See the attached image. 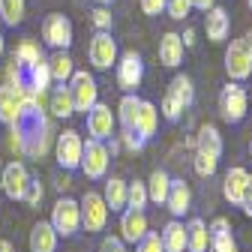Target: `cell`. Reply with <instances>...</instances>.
Returning <instances> with one entry per match:
<instances>
[{"instance_id": "obj_1", "label": "cell", "mask_w": 252, "mask_h": 252, "mask_svg": "<svg viewBox=\"0 0 252 252\" xmlns=\"http://www.w3.org/2000/svg\"><path fill=\"white\" fill-rule=\"evenodd\" d=\"M114 78H117V87L123 93H135L144 81V60L138 51H123L117 54V63H114Z\"/></svg>"}, {"instance_id": "obj_2", "label": "cell", "mask_w": 252, "mask_h": 252, "mask_svg": "<svg viewBox=\"0 0 252 252\" xmlns=\"http://www.w3.org/2000/svg\"><path fill=\"white\" fill-rule=\"evenodd\" d=\"M108 162H111V150L105 141H96V138H87L84 141V150H81V162L78 168L84 171L87 180H102L108 174Z\"/></svg>"}, {"instance_id": "obj_3", "label": "cell", "mask_w": 252, "mask_h": 252, "mask_svg": "<svg viewBox=\"0 0 252 252\" xmlns=\"http://www.w3.org/2000/svg\"><path fill=\"white\" fill-rule=\"evenodd\" d=\"M81 207V228L87 234H99L105 231V222H108V204L102 198V192H93V189H87V192L81 195L78 201Z\"/></svg>"}, {"instance_id": "obj_4", "label": "cell", "mask_w": 252, "mask_h": 252, "mask_svg": "<svg viewBox=\"0 0 252 252\" xmlns=\"http://www.w3.org/2000/svg\"><path fill=\"white\" fill-rule=\"evenodd\" d=\"M249 111V93L246 87H240V81H228L219 90V114L225 123H240Z\"/></svg>"}, {"instance_id": "obj_5", "label": "cell", "mask_w": 252, "mask_h": 252, "mask_svg": "<svg viewBox=\"0 0 252 252\" xmlns=\"http://www.w3.org/2000/svg\"><path fill=\"white\" fill-rule=\"evenodd\" d=\"M81 150H84V138L78 129H63L54 135V159L63 171H75L81 162Z\"/></svg>"}, {"instance_id": "obj_6", "label": "cell", "mask_w": 252, "mask_h": 252, "mask_svg": "<svg viewBox=\"0 0 252 252\" xmlns=\"http://www.w3.org/2000/svg\"><path fill=\"white\" fill-rule=\"evenodd\" d=\"M66 87H69V96H72V102H75V114H78V111L87 114L93 105L99 102V87H96V78H93L90 72L75 69V72L69 75Z\"/></svg>"}, {"instance_id": "obj_7", "label": "cell", "mask_w": 252, "mask_h": 252, "mask_svg": "<svg viewBox=\"0 0 252 252\" xmlns=\"http://www.w3.org/2000/svg\"><path fill=\"white\" fill-rule=\"evenodd\" d=\"M48 222L54 225L57 237H72L81 231V207L75 198H57L51 207V219Z\"/></svg>"}, {"instance_id": "obj_8", "label": "cell", "mask_w": 252, "mask_h": 252, "mask_svg": "<svg viewBox=\"0 0 252 252\" xmlns=\"http://www.w3.org/2000/svg\"><path fill=\"white\" fill-rule=\"evenodd\" d=\"M42 42L54 51H66L72 45V21L60 12H48L42 18Z\"/></svg>"}, {"instance_id": "obj_9", "label": "cell", "mask_w": 252, "mask_h": 252, "mask_svg": "<svg viewBox=\"0 0 252 252\" xmlns=\"http://www.w3.org/2000/svg\"><path fill=\"white\" fill-rule=\"evenodd\" d=\"M117 42L111 36V30H96L90 36V45H87V57L93 63V69H111L117 63Z\"/></svg>"}, {"instance_id": "obj_10", "label": "cell", "mask_w": 252, "mask_h": 252, "mask_svg": "<svg viewBox=\"0 0 252 252\" xmlns=\"http://www.w3.org/2000/svg\"><path fill=\"white\" fill-rule=\"evenodd\" d=\"M114 129H117V117H114L111 105L96 102V105L87 111V135L90 138L108 141V138H114Z\"/></svg>"}, {"instance_id": "obj_11", "label": "cell", "mask_w": 252, "mask_h": 252, "mask_svg": "<svg viewBox=\"0 0 252 252\" xmlns=\"http://www.w3.org/2000/svg\"><path fill=\"white\" fill-rule=\"evenodd\" d=\"M0 174H3V186H0V192H3L9 201H21V198H24V189H27V183H30L27 165H24L21 159H12Z\"/></svg>"}, {"instance_id": "obj_12", "label": "cell", "mask_w": 252, "mask_h": 252, "mask_svg": "<svg viewBox=\"0 0 252 252\" xmlns=\"http://www.w3.org/2000/svg\"><path fill=\"white\" fill-rule=\"evenodd\" d=\"M225 72H228L231 81H246L252 75V57L246 54V48H243L240 39H234L225 48Z\"/></svg>"}, {"instance_id": "obj_13", "label": "cell", "mask_w": 252, "mask_h": 252, "mask_svg": "<svg viewBox=\"0 0 252 252\" xmlns=\"http://www.w3.org/2000/svg\"><path fill=\"white\" fill-rule=\"evenodd\" d=\"M165 207L174 219H183L189 210H192V189H189L186 180H174L171 177V186H168V195H165Z\"/></svg>"}, {"instance_id": "obj_14", "label": "cell", "mask_w": 252, "mask_h": 252, "mask_svg": "<svg viewBox=\"0 0 252 252\" xmlns=\"http://www.w3.org/2000/svg\"><path fill=\"white\" fill-rule=\"evenodd\" d=\"M147 231V216L144 210H132V207H123L120 210V237L123 243H138Z\"/></svg>"}, {"instance_id": "obj_15", "label": "cell", "mask_w": 252, "mask_h": 252, "mask_svg": "<svg viewBox=\"0 0 252 252\" xmlns=\"http://www.w3.org/2000/svg\"><path fill=\"white\" fill-rule=\"evenodd\" d=\"M246 183H249V171L243 165H234V168L225 171V177H222V195H225L228 204L240 207L243 192H246Z\"/></svg>"}, {"instance_id": "obj_16", "label": "cell", "mask_w": 252, "mask_h": 252, "mask_svg": "<svg viewBox=\"0 0 252 252\" xmlns=\"http://www.w3.org/2000/svg\"><path fill=\"white\" fill-rule=\"evenodd\" d=\"M48 114H51V120H69L75 114V102L69 96L66 84H57L48 90Z\"/></svg>"}, {"instance_id": "obj_17", "label": "cell", "mask_w": 252, "mask_h": 252, "mask_svg": "<svg viewBox=\"0 0 252 252\" xmlns=\"http://www.w3.org/2000/svg\"><path fill=\"white\" fill-rule=\"evenodd\" d=\"M156 126H159V108H156L153 102H147V99H141L132 132H135L141 141H150V138L156 135Z\"/></svg>"}, {"instance_id": "obj_18", "label": "cell", "mask_w": 252, "mask_h": 252, "mask_svg": "<svg viewBox=\"0 0 252 252\" xmlns=\"http://www.w3.org/2000/svg\"><path fill=\"white\" fill-rule=\"evenodd\" d=\"M183 39H180V33H174V30H168V33H162V39H159V63L162 66H168V69H177L180 63H183Z\"/></svg>"}, {"instance_id": "obj_19", "label": "cell", "mask_w": 252, "mask_h": 252, "mask_svg": "<svg viewBox=\"0 0 252 252\" xmlns=\"http://www.w3.org/2000/svg\"><path fill=\"white\" fill-rule=\"evenodd\" d=\"M204 27H207V39L210 42H225L228 39V30H231V18L222 6H210L207 9V18H204Z\"/></svg>"}, {"instance_id": "obj_20", "label": "cell", "mask_w": 252, "mask_h": 252, "mask_svg": "<svg viewBox=\"0 0 252 252\" xmlns=\"http://www.w3.org/2000/svg\"><path fill=\"white\" fill-rule=\"evenodd\" d=\"M18 117H21V96L12 84L3 81L0 84V123L12 126V123H18Z\"/></svg>"}, {"instance_id": "obj_21", "label": "cell", "mask_w": 252, "mask_h": 252, "mask_svg": "<svg viewBox=\"0 0 252 252\" xmlns=\"http://www.w3.org/2000/svg\"><path fill=\"white\" fill-rule=\"evenodd\" d=\"M30 252H57V231L51 222H39L30 228Z\"/></svg>"}, {"instance_id": "obj_22", "label": "cell", "mask_w": 252, "mask_h": 252, "mask_svg": "<svg viewBox=\"0 0 252 252\" xmlns=\"http://www.w3.org/2000/svg\"><path fill=\"white\" fill-rule=\"evenodd\" d=\"M192 147H195V153H207V156H213V159H219V156H222V135H219L216 126L204 123L198 129V135H195Z\"/></svg>"}, {"instance_id": "obj_23", "label": "cell", "mask_w": 252, "mask_h": 252, "mask_svg": "<svg viewBox=\"0 0 252 252\" xmlns=\"http://www.w3.org/2000/svg\"><path fill=\"white\" fill-rule=\"evenodd\" d=\"M210 246V231L204 219H189L186 222V252H207Z\"/></svg>"}, {"instance_id": "obj_24", "label": "cell", "mask_w": 252, "mask_h": 252, "mask_svg": "<svg viewBox=\"0 0 252 252\" xmlns=\"http://www.w3.org/2000/svg\"><path fill=\"white\" fill-rule=\"evenodd\" d=\"M159 237H162V249L165 252H186V225H183V219L171 216V222H165Z\"/></svg>"}, {"instance_id": "obj_25", "label": "cell", "mask_w": 252, "mask_h": 252, "mask_svg": "<svg viewBox=\"0 0 252 252\" xmlns=\"http://www.w3.org/2000/svg\"><path fill=\"white\" fill-rule=\"evenodd\" d=\"M45 63H48V72H51L54 84H66L69 75L75 72V63H72V57L66 51H54L51 57H45Z\"/></svg>"}, {"instance_id": "obj_26", "label": "cell", "mask_w": 252, "mask_h": 252, "mask_svg": "<svg viewBox=\"0 0 252 252\" xmlns=\"http://www.w3.org/2000/svg\"><path fill=\"white\" fill-rule=\"evenodd\" d=\"M168 186H171V174L156 168L150 177H147V198L153 204H165V195H168Z\"/></svg>"}, {"instance_id": "obj_27", "label": "cell", "mask_w": 252, "mask_h": 252, "mask_svg": "<svg viewBox=\"0 0 252 252\" xmlns=\"http://www.w3.org/2000/svg\"><path fill=\"white\" fill-rule=\"evenodd\" d=\"M102 198H105L108 210L120 213V210L126 207V180H123V177H108V183H105V192H102Z\"/></svg>"}, {"instance_id": "obj_28", "label": "cell", "mask_w": 252, "mask_h": 252, "mask_svg": "<svg viewBox=\"0 0 252 252\" xmlns=\"http://www.w3.org/2000/svg\"><path fill=\"white\" fill-rule=\"evenodd\" d=\"M24 81H27V87H33V90H51V72H48V63H45V57L42 60H36L33 66H27L24 69Z\"/></svg>"}, {"instance_id": "obj_29", "label": "cell", "mask_w": 252, "mask_h": 252, "mask_svg": "<svg viewBox=\"0 0 252 252\" xmlns=\"http://www.w3.org/2000/svg\"><path fill=\"white\" fill-rule=\"evenodd\" d=\"M138 105H141V99L135 96V93H126V96L120 99V105H117V123L123 126V129H132L135 126V117H138Z\"/></svg>"}, {"instance_id": "obj_30", "label": "cell", "mask_w": 252, "mask_h": 252, "mask_svg": "<svg viewBox=\"0 0 252 252\" xmlns=\"http://www.w3.org/2000/svg\"><path fill=\"white\" fill-rule=\"evenodd\" d=\"M24 12H27V0H0V21H3V27L21 24Z\"/></svg>"}, {"instance_id": "obj_31", "label": "cell", "mask_w": 252, "mask_h": 252, "mask_svg": "<svg viewBox=\"0 0 252 252\" xmlns=\"http://www.w3.org/2000/svg\"><path fill=\"white\" fill-rule=\"evenodd\" d=\"M168 93L183 102V108H189L195 102V87H192V78H189V75H174L171 84H168Z\"/></svg>"}, {"instance_id": "obj_32", "label": "cell", "mask_w": 252, "mask_h": 252, "mask_svg": "<svg viewBox=\"0 0 252 252\" xmlns=\"http://www.w3.org/2000/svg\"><path fill=\"white\" fill-rule=\"evenodd\" d=\"M147 183L144 180H132V183H126V207H132V210H144L147 207Z\"/></svg>"}, {"instance_id": "obj_33", "label": "cell", "mask_w": 252, "mask_h": 252, "mask_svg": "<svg viewBox=\"0 0 252 252\" xmlns=\"http://www.w3.org/2000/svg\"><path fill=\"white\" fill-rule=\"evenodd\" d=\"M12 57H15V60L21 63V66H24V69H27V66H33V63H36V60H42V51H39V45H36L33 39H21Z\"/></svg>"}, {"instance_id": "obj_34", "label": "cell", "mask_w": 252, "mask_h": 252, "mask_svg": "<svg viewBox=\"0 0 252 252\" xmlns=\"http://www.w3.org/2000/svg\"><path fill=\"white\" fill-rule=\"evenodd\" d=\"M159 111H162V117H165L168 123H177V120L183 117V102L165 90V96H162V102H159Z\"/></svg>"}, {"instance_id": "obj_35", "label": "cell", "mask_w": 252, "mask_h": 252, "mask_svg": "<svg viewBox=\"0 0 252 252\" xmlns=\"http://www.w3.org/2000/svg\"><path fill=\"white\" fill-rule=\"evenodd\" d=\"M192 165H195V174L198 177H213L216 168H219V159H213V156H207V153H195Z\"/></svg>"}, {"instance_id": "obj_36", "label": "cell", "mask_w": 252, "mask_h": 252, "mask_svg": "<svg viewBox=\"0 0 252 252\" xmlns=\"http://www.w3.org/2000/svg\"><path fill=\"white\" fill-rule=\"evenodd\" d=\"M42 198H45V189H42V183L30 177V183H27V189H24V198H21V201H24L27 207H39V204H42Z\"/></svg>"}, {"instance_id": "obj_37", "label": "cell", "mask_w": 252, "mask_h": 252, "mask_svg": "<svg viewBox=\"0 0 252 252\" xmlns=\"http://www.w3.org/2000/svg\"><path fill=\"white\" fill-rule=\"evenodd\" d=\"M165 12L174 21H183L189 12H192V0H165Z\"/></svg>"}, {"instance_id": "obj_38", "label": "cell", "mask_w": 252, "mask_h": 252, "mask_svg": "<svg viewBox=\"0 0 252 252\" xmlns=\"http://www.w3.org/2000/svg\"><path fill=\"white\" fill-rule=\"evenodd\" d=\"M135 252H165L159 231H144V237L135 243Z\"/></svg>"}, {"instance_id": "obj_39", "label": "cell", "mask_w": 252, "mask_h": 252, "mask_svg": "<svg viewBox=\"0 0 252 252\" xmlns=\"http://www.w3.org/2000/svg\"><path fill=\"white\" fill-rule=\"evenodd\" d=\"M90 21H93V27H96V30H111V21H114V18H111V9L99 3L96 9L90 12Z\"/></svg>"}, {"instance_id": "obj_40", "label": "cell", "mask_w": 252, "mask_h": 252, "mask_svg": "<svg viewBox=\"0 0 252 252\" xmlns=\"http://www.w3.org/2000/svg\"><path fill=\"white\" fill-rule=\"evenodd\" d=\"M207 252H237V240L231 234H219V237H210V246Z\"/></svg>"}, {"instance_id": "obj_41", "label": "cell", "mask_w": 252, "mask_h": 252, "mask_svg": "<svg viewBox=\"0 0 252 252\" xmlns=\"http://www.w3.org/2000/svg\"><path fill=\"white\" fill-rule=\"evenodd\" d=\"M6 84H12V87H21V84H27L24 81V66L12 57L9 63H6Z\"/></svg>"}, {"instance_id": "obj_42", "label": "cell", "mask_w": 252, "mask_h": 252, "mask_svg": "<svg viewBox=\"0 0 252 252\" xmlns=\"http://www.w3.org/2000/svg\"><path fill=\"white\" fill-rule=\"evenodd\" d=\"M6 144H9V150H12L15 156H24V132L18 129V126H9V138H6Z\"/></svg>"}, {"instance_id": "obj_43", "label": "cell", "mask_w": 252, "mask_h": 252, "mask_svg": "<svg viewBox=\"0 0 252 252\" xmlns=\"http://www.w3.org/2000/svg\"><path fill=\"white\" fill-rule=\"evenodd\" d=\"M120 141H123V147L129 150V153H138V150H144V144H147V141H141L132 129H123V132H120Z\"/></svg>"}, {"instance_id": "obj_44", "label": "cell", "mask_w": 252, "mask_h": 252, "mask_svg": "<svg viewBox=\"0 0 252 252\" xmlns=\"http://www.w3.org/2000/svg\"><path fill=\"white\" fill-rule=\"evenodd\" d=\"M99 252H126V243H123V237H114V234H108V237H102V243H99Z\"/></svg>"}, {"instance_id": "obj_45", "label": "cell", "mask_w": 252, "mask_h": 252, "mask_svg": "<svg viewBox=\"0 0 252 252\" xmlns=\"http://www.w3.org/2000/svg\"><path fill=\"white\" fill-rule=\"evenodd\" d=\"M207 231H210V237H219V234H231V222L225 216H216L213 222L207 225Z\"/></svg>"}, {"instance_id": "obj_46", "label": "cell", "mask_w": 252, "mask_h": 252, "mask_svg": "<svg viewBox=\"0 0 252 252\" xmlns=\"http://www.w3.org/2000/svg\"><path fill=\"white\" fill-rule=\"evenodd\" d=\"M138 3H141V12L150 15V18H156L159 12H165V0H138Z\"/></svg>"}, {"instance_id": "obj_47", "label": "cell", "mask_w": 252, "mask_h": 252, "mask_svg": "<svg viewBox=\"0 0 252 252\" xmlns=\"http://www.w3.org/2000/svg\"><path fill=\"white\" fill-rule=\"evenodd\" d=\"M240 207H243V213H246V216H252V174H249V183H246V192H243Z\"/></svg>"}, {"instance_id": "obj_48", "label": "cell", "mask_w": 252, "mask_h": 252, "mask_svg": "<svg viewBox=\"0 0 252 252\" xmlns=\"http://www.w3.org/2000/svg\"><path fill=\"white\" fill-rule=\"evenodd\" d=\"M210 6H216V0H192V9H201V12H207Z\"/></svg>"}, {"instance_id": "obj_49", "label": "cell", "mask_w": 252, "mask_h": 252, "mask_svg": "<svg viewBox=\"0 0 252 252\" xmlns=\"http://www.w3.org/2000/svg\"><path fill=\"white\" fill-rule=\"evenodd\" d=\"M180 39H183V45H186V48H192V45H195V30H192V27H189V30H186V33L180 36Z\"/></svg>"}, {"instance_id": "obj_50", "label": "cell", "mask_w": 252, "mask_h": 252, "mask_svg": "<svg viewBox=\"0 0 252 252\" xmlns=\"http://www.w3.org/2000/svg\"><path fill=\"white\" fill-rule=\"evenodd\" d=\"M240 42H243V48H246V54L252 57V30H249V33H243V36H240Z\"/></svg>"}, {"instance_id": "obj_51", "label": "cell", "mask_w": 252, "mask_h": 252, "mask_svg": "<svg viewBox=\"0 0 252 252\" xmlns=\"http://www.w3.org/2000/svg\"><path fill=\"white\" fill-rule=\"evenodd\" d=\"M0 252H15V246L9 240H0Z\"/></svg>"}, {"instance_id": "obj_52", "label": "cell", "mask_w": 252, "mask_h": 252, "mask_svg": "<svg viewBox=\"0 0 252 252\" xmlns=\"http://www.w3.org/2000/svg\"><path fill=\"white\" fill-rule=\"evenodd\" d=\"M3 48H6V42H3V33H0V54H3Z\"/></svg>"}, {"instance_id": "obj_53", "label": "cell", "mask_w": 252, "mask_h": 252, "mask_svg": "<svg viewBox=\"0 0 252 252\" xmlns=\"http://www.w3.org/2000/svg\"><path fill=\"white\" fill-rule=\"evenodd\" d=\"M96 3H102V6H108V3H111V0H96Z\"/></svg>"}, {"instance_id": "obj_54", "label": "cell", "mask_w": 252, "mask_h": 252, "mask_svg": "<svg viewBox=\"0 0 252 252\" xmlns=\"http://www.w3.org/2000/svg\"><path fill=\"white\" fill-rule=\"evenodd\" d=\"M246 6H249V9H252V0H246Z\"/></svg>"}, {"instance_id": "obj_55", "label": "cell", "mask_w": 252, "mask_h": 252, "mask_svg": "<svg viewBox=\"0 0 252 252\" xmlns=\"http://www.w3.org/2000/svg\"><path fill=\"white\" fill-rule=\"evenodd\" d=\"M249 153H252V138H249Z\"/></svg>"}, {"instance_id": "obj_56", "label": "cell", "mask_w": 252, "mask_h": 252, "mask_svg": "<svg viewBox=\"0 0 252 252\" xmlns=\"http://www.w3.org/2000/svg\"><path fill=\"white\" fill-rule=\"evenodd\" d=\"M0 33H3V21H0Z\"/></svg>"}, {"instance_id": "obj_57", "label": "cell", "mask_w": 252, "mask_h": 252, "mask_svg": "<svg viewBox=\"0 0 252 252\" xmlns=\"http://www.w3.org/2000/svg\"><path fill=\"white\" fill-rule=\"evenodd\" d=\"M0 186H3V174H0Z\"/></svg>"}]
</instances>
